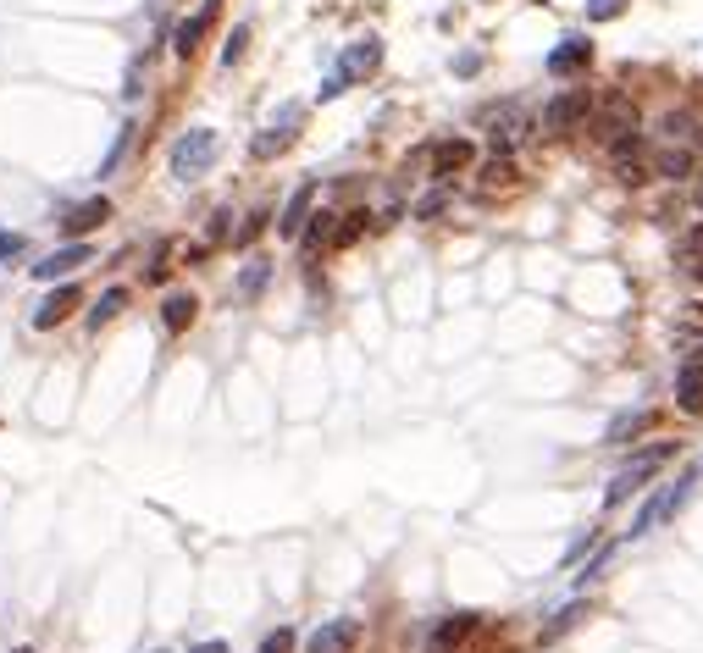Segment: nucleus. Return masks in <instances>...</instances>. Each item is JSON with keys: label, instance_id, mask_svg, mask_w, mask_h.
Masks as SVG:
<instances>
[{"label": "nucleus", "instance_id": "nucleus-40", "mask_svg": "<svg viewBox=\"0 0 703 653\" xmlns=\"http://www.w3.org/2000/svg\"><path fill=\"white\" fill-rule=\"evenodd\" d=\"M12 653H34V648H12Z\"/></svg>", "mask_w": 703, "mask_h": 653}, {"label": "nucleus", "instance_id": "nucleus-13", "mask_svg": "<svg viewBox=\"0 0 703 653\" xmlns=\"http://www.w3.org/2000/svg\"><path fill=\"white\" fill-rule=\"evenodd\" d=\"M471 631H477V615H465V609L460 615H443L438 626H432V637H427V653H454Z\"/></svg>", "mask_w": 703, "mask_h": 653}, {"label": "nucleus", "instance_id": "nucleus-33", "mask_svg": "<svg viewBox=\"0 0 703 653\" xmlns=\"http://www.w3.org/2000/svg\"><path fill=\"white\" fill-rule=\"evenodd\" d=\"M609 554H615V548H598V554L587 559V570H582V576H576V582H598V570L609 565Z\"/></svg>", "mask_w": 703, "mask_h": 653}, {"label": "nucleus", "instance_id": "nucleus-38", "mask_svg": "<svg viewBox=\"0 0 703 653\" xmlns=\"http://www.w3.org/2000/svg\"><path fill=\"white\" fill-rule=\"evenodd\" d=\"M227 222H233V216H227V211H216V216H211V238H227Z\"/></svg>", "mask_w": 703, "mask_h": 653}, {"label": "nucleus", "instance_id": "nucleus-21", "mask_svg": "<svg viewBox=\"0 0 703 653\" xmlns=\"http://www.w3.org/2000/svg\"><path fill=\"white\" fill-rule=\"evenodd\" d=\"M194 294H167V305H161V321H167V333H183V327H189L194 321Z\"/></svg>", "mask_w": 703, "mask_h": 653}, {"label": "nucleus", "instance_id": "nucleus-37", "mask_svg": "<svg viewBox=\"0 0 703 653\" xmlns=\"http://www.w3.org/2000/svg\"><path fill=\"white\" fill-rule=\"evenodd\" d=\"M477 67H482V56H460V61H454V72H460V78H471Z\"/></svg>", "mask_w": 703, "mask_h": 653}, {"label": "nucleus", "instance_id": "nucleus-35", "mask_svg": "<svg viewBox=\"0 0 703 653\" xmlns=\"http://www.w3.org/2000/svg\"><path fill=\"white\" fill-rule=\"evenodd\" d=\"M338 95H344V72H333V78L322 84V100H338Z\"/></svg>", "mask_w": 703, "mask_h": 653}, {"label": "nucleus", "instance_id": "nucleus-16", "mask_svg": "<svg viewBox=\"0 0 703 653\" xmlns=\"http://www.w3.org/2000/svg\"><path fill=\"white\" fill-rule=\"evenodd\" d=\"M676 404L687 416H703V360H687L676 371Z\"/></svg>", "mask_w": 703, "mask_h": 653}, {"label": "nucleus", "instance_id": "nucleus-12", "mask_svg": "<svg viewBox=\"0 0 703 653\" xmlns=\"http://www.w3.org/2000/svg\"><path fill=\"white\" fill-rule=\"evenodd\" d=\"M593 61V45H587L582 34H571V39H560V45L549 50V72L554 78H576V72Z\"/></svg>", "mask_w": 703, "mask_h": 653}, {"label": "nucleus", "instance_id": "nucleus-26", "mask_svg": "<svg viewBox=\"0 0 703 653\" xmlns=\"http://www.w3.org/2000/svg\"><path fill=\"white\" fill-rule=\"evenodd\" d=\"M266 277H272V266H266V261H250V266H244V277H239V294H261V288H266Z\"/></svg>", "mask_w": 703, "mask_h": 653}, {"label": "nucleus", "instance_id": "nucleus-28", "mask_svg": "<svg viewBox=\"0 0 703 653\" xmlns=\"http://www.w3.org/2000/svg\"><path fill=\"white\" fill-rule=\"evenodd\" d=\"M244 45H250V23L233 28V39H227V50H222V67H233V61L244 56Z\"/></svg>", "mask_w": 703, "mask_h": 653}, {"label": "nucleus", "instance_id": "nucleus-15", "mask_svg": "<svg viewBox=\"0 0 703 653\" xmlns=\"http://www.w3.org/2000/svg\"><path fill=\"white\" fill-rule=\"evenodd\" d=\"M294 122H299V106H288V111H283V122H272V128H266L261 139L250 144V155H255V161H272V155H283L288 144H294V133H288Z\"/></svg>", "mask_w": 703, "mask_h": 653}, {"label": "nucleus", "instance_id": "nucleus-20", "mask_svg": "<svg viewBox=\"0 0 703 653\" xmlns=\"http://www.w3.org/2000/svg\"><path fill=\"white\" fill-rule=\"evenodd\" d=\"M676 261H681V272H687V277H698V272H703V222L681 233V244H676Z\"/></svg>", "mask_w": 703, "mask_h": 653}, {"label": "nucleus", "instance_id": "nucleus-10", "mask_svg": "<svg viewBox=\"0 0 703 653\" xmlns=\"http://www.w3.org/2000/svg\"><path fill=\"white\" fill-rule=\"evenodd\" d=\"M377 67H382V39H377V34L355 39V45L344 50V61H338V72H344V84H355V78H371Z\"/></svg>", "mask_w": 703, "mask_h": 653}, {"label": "nucleus", "instance_id": "nucleus-32", "mask_svg": "<svg viewBox=\"0 0 703 653\" xmlns=\"http://www.w3.org/2000/svg\"><path fill=\"white\" fill-rule=\"evenodd\" d=\"M443 205H449V194H443V189H438V194H427V200H421V205H416V216H421V222H432V216H438V211H443Z\"/></svg>", "mask_w": 703, "mask_h": 653}, {"label": "nucleus", "instance_id": "nucleus-2", "mask_svg": "<svg viewBox=\"0 0 703 653\" xmlns=\"http://www.w3.org/2000/svg\"><path fill=\"white\" fill-rule=\"evenodd\" d=\"M216 155H222V139H216V128H189L178 144H172V178H205V172L216 167Z\"/></svg>", "mask_w": 703, "mask_h": 653}, {"label": "nucleus", "instance_id": "nucleus-7", "mask_svg": "<svg viewBox=\"0 0 703 653\" xmlns=\"http://www.w3.org/2000/svg\"><path fill=\"white\" fill-rule=\"evenodd\" d=\"M360 642V620L338 615V620H322V626L305 637V653H355Z\"/></svg>", "mask_w": 703, "mask_h": 653}, {"label": "nucleus", "instance_id": "nucleus-39", "mask_svg": "<svg viewBox=\"0 0 703 653\" xmlns=\"http://www.w3.org/2000/svg\"><path fill=\"white\" fill-rule=\"evenodd\" d=\"M189 653H227V642H194Z\"/></svg>", "mask_w": 703, "mask_h": 653}, {"label": "nucleus", "instance_id": "nucleus-36", "mask_svg": "<svg viewBox=\"0 0 703 653\" xmlns=\"http://www.w3.org/2000/svg\"><path fill=\"white\" fill-rule=\"evenodd\" d=\"M17 250H23V238H17V233H0V261H6V255H17Z\"/></svg>", "mask_w": 703, "mask_h": 653}, {"label": "nucleus", "instance_id": "nucleus-23", "mask_svg": "<svg viewBox=\"0 0 703 653\" xmlns=\"http://www.w3.org/2000/svg\"><path fill=\"white\" fill-rule=\"evenodd\" d=\"M122 305H128V288H106V294L95 299V310H89V327H106V321H117Z\"/></svg>", "mask_w": 703, "mask_h": 653}, {"label": "nucleus", "instance_id": "nucleus-11", "mask_svg": "<svg viewBox=\"0 0 703 653\" xmlns=\"http://www.w3.org/2000/svg\"><path fill=\"white\" fill-rule=\"evenodd\" d=\"M106 216H111V200H106V194H95V200H84V205H72V211L61 216V238H84V233H95Z\"/></svg>", "mask_w": 703, "mask_h": 653}, {"label": "nucleus", "instance_id": "nucleus-34", "mask_svg": "<svg viewBox=\"0 0 703 653\" xmlns=\"http://www.w3.org/2000/svg\"><path fill=\"white\" fill-rule=\"evenodd\" d=\"M122 150H128V128L117 133V144H111V155H106V161H100V178H106V172H111V167H117V161H122Z\"/></svg>", "mask_w": 703, "mask_h": 653}, {"label": "nucleus", "instance_id": "nucleus-41", "mask_svg": "<svg viewBox=\"0 0 703 653\" xmlns=\"http://www.w3.org/2000/svg\"><path fill=\"white\" fill-rule=\"evenodd\" d=\"M698 355H703V349H698Z\"/></svg>", "mask_w": 703, "mask_h": 653}, {"label": "nucleus", "instance_id": "nucleus-27", "mask_svg": "<svg viewBox=\"0 0 703 653\" xmlns=\"http://www.w3.org/2000/svg\"><path fill=\"white\" fill-rule=\"evenodd\" d=\"M338 222H344V227H338V238H333V244H355V238L366 233V222H371V216H366V211H349V216H338Z\"/></svg>", "mask_w": 703, "mask_h": 653}, {"label": "nucleus", "instance_id": "nucleus-18", "mask_svg": "<svg viewBox=\"0 0 703 653\" xmlns=\"http://www.w3.org/2000/svg\"><path fill=\"white\" fill-rule=\"evenodd\" d=\"M432 155V178H449V172H460L465 161H471V144L465 139H443L438 150H427Z\"/></svg>", "mask_w": 703, "mask_h": 653}, {"label": "nucleus", "instance_id": "nucleus-22", "mask_svg": "<svg viewBox=\"0 0 703 653\" xmlns=\"http://www.w3.org/2000/svg\"><path fill=\"white\" fill-rule=\"evenodd\" d=\"M648 427H654V416H648V410L615 416V421H609V432H604V443H626V438H637V432H648Z\"/></svg>", "mask_w": 703, "mask_h": 653}, {"label": "nucleus", "instance_id": "nucleus-29", "mask_svg": "<svg viewBox=\"0 0 703 653\" xmlns=\"http://www.w3.org/2000/svg\"><path fill=\"white\" fill-rule=\"evenodd\" d=\"M626 12V0H587V17L593 23H604V17H620Z\"/></svg>", "mask_w": 703, "mask_h": 653}, {"label": "nucleus", "instance_id": "nucleus-24", "mask_svg": "<svg viewBox=\"0 0 703 653\" xmlns=\"http://www.w3.org/2000/svg\"><path fill=\"white\" fill-rule=\"evenodd\" d=\"M515 183V161L504 150H493V161L482 167V189H510Z\"/></svg>", "mask_w": 703, "mask_h": 653}, {"label": "nucleus", "instance_id": "nucleus-5", "mask_svg": "<svg viewBox=\"0 0 703 653\" xmlns=\"http://www.w3.org/2000/svg\"><path fill=\"white\" fill-rule=\"evenodd\" d=\"M482 128H488V144H493V150H504V155H510L515 144L526 139L532 117H526V106H521V100H504V106H488V111H482Z\"/></svg>", "mask_w": 703, "mask_h": 653}, {"label": "nucleus", "instance_id": "nucleus-31", "mask_svg": "<svg viewBox=\"0 0 703 653\" xmlns=\"http://www.w3.org/2000/svg\"><path fill=\"white\" fill-rule=\"evenodd\" d=\"M261 227H266V211H255L250 222H244L239 233H233V244H255V238H261Z\"/></svg>", "mask_w": 703, "mask_h": 653}, {"label": "nucleus", "instance_id": "nucleus-9", "mask_svg": "<svg viewBox=\"0 0 703 653\" xmlns=\"http://www.w3.org/2000/svg\"><path fill=\"white\" fill-rule=\"evenodd\" d=\"M216 12H222V0H200V12H194V17H183V23L172 28V50H178L183 61H189L194 50H200V39H205V28L216 23Z\"/></svg>", "mask_w": 703, "mask_h": 653}, {"label": "nucleus", "instance_id": "nucleus-8", "mask_svg": "<svg viewBox=\"0 0 703 653\" xmlns=\"http://www.w3.org/2000/svg\"><path fill=\"white\" fill-rule=\"evenodd\" d=\"M95 261V250H89V244H78V238H72V244H61V250H50L45 261L34 266V277L39 283H56V277H72L78 272V266H89Z\"/></svg>", "mask_w": 703, "mask_h": 653}, {"label": "nucleus", "instance_id": "nucleus-19", "mask_svg": "<svg viewBox=\"0 0 703 653\" xmlns=\"http://www.w3.org/2000/svg\"><path fill=\"white\" fill-rule=\"evenodd\" d=\"M338 216L333 211H316V216H310V222H305V233H299V244H305V255H316V250H327V244H333V238H338Z\"/></svg>", "mask_w": 703, "mask_h": 653}, {"label": "nucleus", "instance_id": "nucleus-25", "mask_svg": "<svg viewBox=\"0 0 703 653\" xmlns=\"http://www.w3.org/2000/svg\"><path fill=\"white\" fill-rule=\"evenodd\" d=\"M582 615H587V604H571V609H560V615H554L549 626H543V642H560V637H565V631H571V626H576V620H582Z\"/></svg>", "mask_w": 703, "mask_h": 653}, {"label": "nucleus", "instance_id": "nucleus-6", "mask_svg": "<svg viewBox=\"0 0 703 653\" xmlns=\"http://www.w3.org/2000/svg\"><path fill=\"white\" fill-rule=\"evenodd\" d=\"M692 482H698V471H687V476H681V482H670L665 493H659V499H648V504H643V515H637V521H632V537H643V532H654L659 521H670V515H676L681 504H687Z\"/></svg>", "mask_w": 703, "mask_h": 653}, {"label": "nucleus", "instance_id": "nucleus-4", "mask_svg": "<svg viewBox=\"0 0 703 653\" xmlns=\"http://www.w3.org/2000/svg\"><path fill=\"white\" fill-rule=\"evenodd\" d=\"M670 454H676V449H670V443H654V449H648V454H637V460L626 465V471H620V476H615V482H609V487H604V504H609V510H615V504H626V499H632V493H643V482H654V471H659V465L670 460Z\"/></svg>", "mask_w": 703, "mask_h": 653}, {"label": "nucleus", "instance_id": "nucleus-14", "mask_svg": "<svg viewBox=\"0 0 703 653\" xmlns=\"http://www.w3.org/2000/svg\"><path fill=\"white\" fill-rule=\"evenodd\" d=\"M78 299H84V294H78V288H72V283L50 288V299H45V305L34 310V327H39V333H50V327H56V321H67L72 310H78Z\"/></svg>", "mask_w": 703, "mask_h": 653}, {"label": "nucleus", "instance_id": "nucleus-17", "mask_svg": "<svg viewBox=\"0 0 703 653\" xmlns=\"http://www.w3.org/2000/svg\"><path fill=\"white\" fill-rule=\"evenodd\" d=\"M310 205H316V183H305V189H294V200L283 205V222H277V233L283 238H299L310 222Z\"/></svg>", "mask_w": 703, "mask_h": 653}, {"label": "nucleus", "instance_id": "nucleus-3", "mask_svg": "<svg viewBox=\"0 0 703 653\" xmlns=\"http://www.w3.org/2000/svg\"><path fill=\"white\" fill-rule=\"evenodd\" d=\"M587 122H593V95H587V89H560V95L543 106V133H549V139H571Z\"/></svg>", "mask_w": 703, "mask_h": 653}, {"label": "nucleus", "instance_id": "nucleus-1", "mask_svg": "<svg viewBox=\"0 0 703 653\" xmlns=\"http://www.w3.org/2000/svg\"><path fill=\"white\" fill-rule=\"evenodd\" d=\"M587 128H593V139L604 144V150H615V144L637 139V133H643V128H637V100L620 95V89H615V95H604V100L593 106V122H587Z\"/></svg>", "mask_w": 703, "mask_h": 653}, {"label": "nucleus", "instance_id": "nucleus-30", "mask_svg": "<svg viewBox=\"0 0 703 653\" xmlns=\"http://www.w3.org/2000/svg\"><path fill=\"white\" fill-rule=\"evenodd\" d=\"M261 653H294V631H288V626H277L272 637L261 642Z\"/></svg>", "mask_w": 703, "mask_h": 653}]
</instances>
